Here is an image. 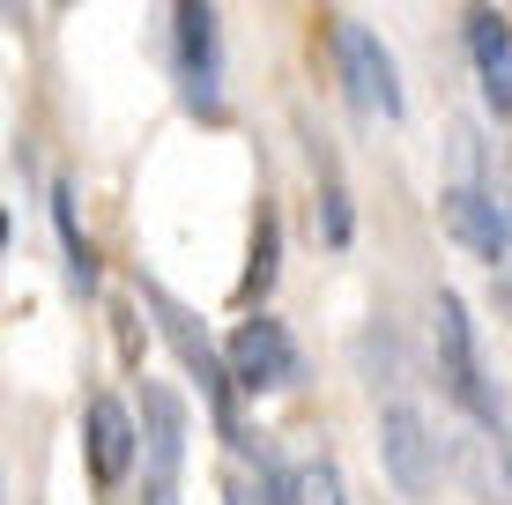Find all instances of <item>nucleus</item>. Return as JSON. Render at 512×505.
Instances as JSON below:
<instances>
[{"mask_svg":"<svg viewBox=\"0 0 512 505\" xmlns=\"http://www.w3.org/2000/svg\"><path fill=\"white\" fill-rule=\"evenodd\" d=\"M431 320H438V379H446V394L475 416V424H498L483 357H475V320H468V305L453 298V290H438V312H431Z\"/></svg>","mask_w":512,"mask_h":505,"instance_id":"1","label":"nucleus"},{"mask_svg":"<svg viewBox=\"0 0 512 505\" xmlns=\"http://www.w3.org/2000/svg\"><path fill=\"white\" fill-rule=\"evenodd\" d=\"M297 342L282 335V320H245L238 335H231V379L238 387H253V394H275V387H297Z\"/></svg>","mask_w":512,"mask_h":505,"instance_id":"3","label":"nucleus"},{"mask_svg":"<svg viewBox=\"0 0 512 505\" xmlns=\"http://www.w3.org/2000/svg\"><path fill=\"white\" fill-rule=\"evenodd\" d=\"M334 60H342V82L364 112L401 119V75H394V52L379 45V30L364 23H334Z\"/></svg>","mask_w":512,"mask_h":505,"instance_id":"2","label":"nucleus"},{"mask_svg":"<svg viewBox=\"0 0 512 505\" xmlns=\"http://www.w3.org/2000/svg\"><path fill=\"white\" fill-rule=\"evenodd\" d=\"M446 231L461 238L468 253H483L490 268H498V260H505V246H512V223H505V208H498V201H483L475 186H453V194H446Z\"/></svg>","mask_w":512,"mask_h":505,"instance_id":"7","label":"nucleus"},{"mask_svg":"<svg viewBox=\"0 0 512 505\" xmlns=\"http://www.w3.org/2000/svg\"><path fill=\"white\" fill-rule=\"evenodd\" d=\"M134 416L112 402V394H97L90 402V468H97V483H119L134 468Z\"/></svg>","mask_w":512,"mask_h":505,"instance_id":"9","label":"nucleus"},{"mask_svg":"<svg viewBox=\"0 0 512 505\" xmlns=\"http://www.w3.org/2000/svg\"><path fill=\"white\" fill-rule=\"evenodd\" d=\"M379 454H386V476H394L401 491H431V476H438V439H431V424H423L409 402L386 409V424H379Z\"/></svg>","mask_w":512,"mask_h":505,"instance_id":"5","label":"nucleus"},{"mask_svg":"<svg viewBox=\"0 0 512 505\" xmlns=\"http://www.w3.org/2000/svg\"><path fill=\"white\" fill-rule=\"evenodd\" d=\"M268 283H275V216H260V231H253V268H245V290H238V298H260Z\"/></svg>","mask_w":512,"mask_h":505,"instance_id":"14","label":"nucleus"},{"mask_svg":"<svg viewBox=\"0 0 512 505\" xmlns=\"http://www.w3.org/2000/svg\"><path fill=\"white\" fill-rule=\"evenodd\" d=\"M156 320H164V335H171V342H179V357L193 364V372H201V387H208V394H216V409H223V424H231V394H223V364H216V350H208V342H201V327H193V320H186V312H179V305H171V298H156Z\"/></svg>","mask_w":512,"mask_h":505,"instance_id":"11","label":"nucleus"},{"mask_svg":"<svg viewBox=\"0 0 512 505\" xmlns=\"http://www.w3.org/2000/svg\"><path fill=\"white\" fill-rule=\"evenodd\" d=\"M468 52H475V67H483L490 112H512V30H505V15L475 8L468 15Z\"/></svg>","mask_w":512,"mask_h":505,"instance_id":"8","label":"nucleus"},{"mask_svg":"<svg viewBox=\"0 0 512 505\" xmlns=\"http://www.w3.org/2000/svg\"><path fill=\"white\" fill-rule=\"evenodd\" d=\"M141 409H149V505H171V491H179V439H186V409H179V394H164V387L141 394Z\"/></svg>","mask_w":512,"mask_h":505,"instance_id":"6","label":"nucleus"},{"mask_svg":"<svg viewBox=\"0 0 512 505\" xmlns=\"http://www.w3.org/2000/svg\"><path fill=\"white\" fill-rule=\"evenodd\" d=\"M52 223H60V246H67V275H75V290H90L97 283V253H90V238L75 231V194H52Z\"/></svg>","mask_w":512,"mask_h":505,"instance_id":"12","label":"nucleus"},{"mask_svg":"<svg viewBox=\"0 0 512 505\" xmlns=\"http://www.w3.org/2000/svg\"><path fill=\"white\" fill-rule=\"evenodd\" d=\"M275 505H349V498H342V476H334L327 461H305L290 483H282Z\"/></svg>","mask_w":512,"mask_h":505,"instance_id":"13","label":"nucleus"},{"mask_svg":"<svg viewBox=\"0 0 512 505\" xmlns=\"http://www.w3.org/2000/svg\"><path fill=\"white\" fill-rule=\"evenodd\" d=\"M461 468H468V483H475V498H483V505H512V454H505V439L490 424L461 446Z\"/></svg>","mask_w":512,"mask_h":505,"instance_id":"10","label":"nucleus"},{"mask_svg":"<svg viewBox=\"0 0 512 505\" xmlns=\"http://www.w3.org/2000/svg\"><path fill=\"white\" fill-rule=\"evenodd\" d=\"M179 82L201 112H216V82H223V45H216V8L208 0H179Z\"/></svg>","mask_w":512,"mask_h":505,"instance_id":"4","label":"nucleus"}]
</instances>
